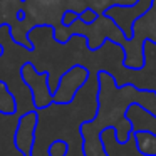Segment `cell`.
I'll return each mask as SVG.
<instances>
[{"label": "cell", "instance_id": "6da1fadb", "mask_svg": "<svg viewBox=\"0 0 156 156\" xmlns=\"http://www.w3.org/2000/svg\"><path fill=\"white\" fill-rule=\"evenodd\" d=\"M67 151H69V144L62 139H57L49 146V156H66Z\"/></svg>", "mask_w": 156, "mask_h": 156}]
</instances>
